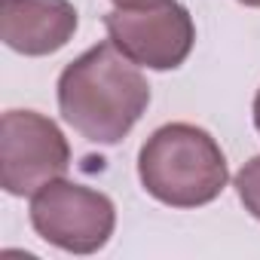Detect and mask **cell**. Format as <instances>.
<instances>
[{"label": "cell", "mask_w": 260, "mask_h": 260, "mask_svg": "<svg viewBox=\"0 0 260 260\" xmlns=\"http://www.w3.org/2000/svg\"><path fill=\"white\" fill-rule=\"evenodd\" d=\"M71 169L61 128L37 110H7L0 119V184L10 196H34Z\"/></svg>", "instance_id": "5b68a950"}, {"label": "cell", "mask_w": 260, "mask_h": 260, "mask_svg": "<svg viewBox=\"0 0 260 260\" xmlns=\"http://www.w3.org/2000/svg\"><path fill=\"white\" fill-rule=\"evenodd\" d=\"M113 46L150 71H175L196 43L193 16L178 0H147L138 7H116L104 16Z\"/></svg>", "instance_id": "3957f363"}, {"label": "cell", "mask_w": 260, "mask_h": 260, "mask_svg": "<svg viewBox=\"0 0 260 260\" xmlns=\"http://www.w3.org/2000/svg\"><path fill=\"white\" fill-rule=\"evenodd\" d=\"M236 193H239L245 211H251L260 220V156L248 159L236 172Z\"/></svg>", "instance_id": "52a82bcc"}, {"label": "cell", "mask_w": 260, "mask_h": 260, "mask_svg": "<svg viewBox=\"0 0 260 260\" xmlns=\"http://www.w3.org/2000/svg\"><path fill=\"white\" fill-rule=\"evenodd\" d=\"M31 226L37 236L71 254H95L101 251L116 226V208L110 196L74 184V181H49L31 199Z\"/></svg>", "instance_id": "277c9868"}, {"label": "cell", "mask_w": 260, "mask_h": 260, "mask_svg": "<svg viewBox=\"0 0 260 260\" xmlns=\"http://www.w3.org/2000/svg\"><path fill=\"white\" fill-rule=\"evenodd\" d=\"M150 104V86L138 64L113 40L74 58L58 77V110L92 144H119Z\"/></svg>", "instance_id": "6da1fadb"}, {"label": "cell", "mask_w": 260, "mask_h": 260, "mask_svg": "<svg viewBox=\"0 0 260 260\" xmlns=\"http://www.w3.org/2000/svg\"><path fill=\"white\" fill-rule=\"evenodd\" d=\"M254 125H257V132H260V89L254 95Z\"/></svg>", "instance_id": "ba28073f"}, {"label": "cell", "mask_w": 260, "mask_h": 260, "mask_svg": "<svg viewBox=\"0 0 260 260\" xmlns=\"http://www.w3.org/2000/svg\"><path fill=\"white\" fill-rule=\"evenodd\" d=\"M239 4H245V7H260V0H239Z\"/></svg>", "instance_id": "30bf717a"}, {"label": "cell", "mask_w": 260, "mask_h": 260, "mask_svg": "<svg viewBox=\"0 0 260 260\" xmlns=\"http://www.w3.org/2000/svg\"><path fill=\"white\" fill-rule=\"evenodd\" d=\"M138 178L162 205L199 208L223 193L230 172L220 144L205 128L169 122L144 141L138 153Z\"/></svg>", "instance_id": "7a4b0ae2"}, {"label": "cell", "mask_w": 260, "mask_h": 260, "mask_svg": "<svg viewBox=\"0 0 260 260\" xmlns=\"http://www.w3.org/2000/svg\"><path fill=\"white\" fill-rule=\"evenodd\" d=\"M116 7H138V4H147V0H113Z\"/></svg>", "instance_id": "9c48e42d"}, {"label": "cell", "mask_w": 260, "mask_h": 260, "mask_svg": "<svg viewBox=\"0 0 260 260\" xmlns=\"http://www.w3.org/2000/svg\"><path fill=\"white\" fill-rule=\"evenodd\" d=\"M77 31L71 0H0V37L19 55H52Z\"/></svg>", "instance_id": "8992f818"}]
</instances>
